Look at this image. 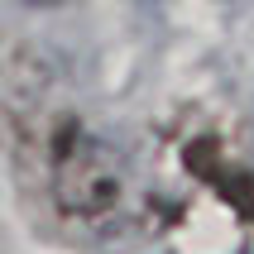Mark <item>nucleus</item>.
Returning a JSON list of instances; mask_svg holds the SVG:
<instances>
[{"instance_id":"nucleus-1","label":"nucleus","mask_w":254,"mask_h":254,"mask_svg":"<svg viewBox=\"0 0 254 254\" xmlns=\"http://www.w3.org/2000/svg\"><path fill=\"white\" fill-rule=\"evenodd\" d=\"M120 192V163L106 144L77 139L67 144V154L58 158V201L72 216H96L106 211Z\"/></svg>"}]
</instances>
